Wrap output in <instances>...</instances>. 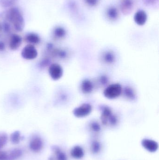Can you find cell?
<instances>
[{
  "instance_id": "obj_30",
  "label": "cell",
  "mask_w": 159,
  "mask_h": 160,
  "mask_svg": "<svg viewBox=\"0 0 159 160\" xmlns=\"http://www.w3.org/2000/svg\"><path fill=\"white\" fill-rule=\"evenodd\" d=\"M7 152L0 151V160H7Z\"/></svg>"
},
{
  "instance_id": "obj_10",
  "label": "cell",
  "mask_w": 159,
  "mask_h": 160,
  "mask_svg": "<svg viewBox=\"0 0 159 160\" xmlns=\"http://www.w3.org/2000/svg\"><path fill=\"white\" fill-rule=\"evenodd\" d=\"M22 43V38L19 35L14 34L11 35L9 41V46L12 50L17 49Z\"/></svg>"
},
{
  "instance_id": "obj_31",
  "label": "cell",
  "mask_w": 159,
  "mask_h": 160,
  "mask_svg": "<svg viewBox=\"0 0 159 160\" xmlns=\"http://www.w3.org/2000/svg\"><path fill=\"white\" fill-rule=\"evenodd\" d=\"M157 0H143V2L147 6L152 5L157 2Z\"/></svg>"
},
{
  "instance_id": "obj_15",
  "label": "cell",
  "mask_w": 159,
  "mask_h": 160,
  "mask_svg": "<svg viewBox=\"0 0 159 160\" xmlns=\"http://www.w3.org/2000/svg\"><path fill=\"white\" fill-rule=\"evenodd\" d=\"M107 18L112 21H115L119 17V13L116 8L111 7L108 8L106 12Z\"/></svg>"
},
{
  "instance_id": "obj_6",
  "label": "cell",
  "mask_w": 159,
  "mask_h": 160,
  "mask_svg": "<svg viewBox=\"0 0 159 160\" xmlns=\"http://www.w3.org/2000/svg\"><path fill=\"white\" fill-rule=\"evenodd\" d=\"M48 71L50 78L54 81L59 80L63 75V69L58 64L53 63L50 65Z\"/></svg>"
},
{
  "instance_id": "obj_29",
  "label": "cell",
  "mask_w": 159,
  "mask_h": 160,
  "mask_svg": "<svg viewBox=\"0 0 159 160\" xmlns=\"http://www.w3.org/2000/svg\"><path fill=\"white\" fill-rule=\"evenodd\" d=\"M3 29L4 32L6 33H8L10 31V26L8 23L7 22H4L3 24Z\"/></svg>"
},
{
  "instance_id": "obj_11",
  "label": "cell",
  "mask_w": 159,
  "mask_h": 160,
  "mask_svg": "<svg viewBox=\"0 0 159 160\" xmlns=\"http://www.w3.org/2000/svg\"><path fill=\"white\" fill-rule=\"evenodd\" d=\"M43 146V142L41 138L39 137H35L32 139L30 144V147L32 151L38 152L42 149Z\"/></svg>"
},
{
  "instance_id": "obj_24",
  "label": "cell",
  "mask_w": 159,
  "mask_h": 160,
  "mask_svg": "<svg viewBox=\"0 0 159 160\" xmlns=\"http://www.w3.org/2000/svg\"><path fill=\"white\" fill-rule=\"evenodd\" d=\"M7 136L5 133L0 134V149L5 146L7 142Z\"/></svg>"
},
{
  "instance_id": "obj_16",
  "label": "cell",
  "mask_w": 159,
  "mask_h": 160,
  "mask_svg": "<svg viewBox=\"0 0 159 160\" xmlns=\"http://www.w3.org/2000/svg\"><path fill=\"white\" fill-rule=\"evenodd\" d=\"M22 155V151L19 149H15L7 152V160H16Z\"/></svg>"
},
{
  "instance_id": "obj_19",
  "label": "cell",
  "mask_w": 159,
  "mask_h": 160,
  "mask_svg": "<svg viewBox=\"0 0 159 160\" xmlns=\"http://www.w3.org/2000/svg\"><path fill=\"white\" fill-rule=\"evenodd\" d=\"M104 62H105L107 64H112L115 61V54L113 52L110 51L106 52L104 54L103 56Z\"/></svg>"
},
{
  "instance_id": "obj_23",
  "label": "cell",
  "mask_w": 159,
  "mask_h": 160,
  "mask_svg": "<svg viewBox=\"0 0 159 160\" xmlns=\"http://www.w3.org/2000/svg\"><path fill=\"white\" fill-rule=\"evenodd\" d=\"M18 0H1V4L3 8L10 7L15 4Z\"/></svg>"
},
{
  "instance_id": "obj_13",
  "label": "cell",
  "mask_w": 159,
  "mask_h": 160,
  "mask_svg": "<svg viewBox=\"0 0 159 160\" xmlns=\"http://www.w3.org/2000/svg\"><path fill=\"white\" fill-rule=\"evenodd\" d=\"M84 150L79 146H75L71 150V155L74 158L80 159L84 157Z\"/></svg>"
},
{
  "instance_id": "obj_18",
  "label": "cell",
  "mask_w": 159,
  "mask_h": 160,
  "mask_svg": "<svg viewBox=\"0 0 159 160\" xmlns=\"http://www.w3.org/2000/svg\"><path fill=\"white\" fill-rule=\"evenodd\" d=\"M53 152L55 154L56 160H67L66 154L62 151L58 147H54L53 148Z\"/></svg>"
},
{
  "instance_id": "obj_12",
  "label": "cell",
  "mask_w": 159,
  "mask_h": 160,
  "mask_svg": "<svg viewBox=\"0 0 159 160\" xmlns=\"http://www.w3.org/2000/svg\"><path fill=\"white\" fill-rule=\"evenodd\" d=\"M93 83L90 80L85 79L81 83V91L84 94H88L91 93L93 90Z\"/></svg>"
},
{
  "instance_id": "obj_25",
  "label": "cell",
  "mask_w": 159,
  "mask_h": 160,
  "mask_svg": "<svg viewBox=\"0 0 159 160\" xmlns=\"http://www.w3.org/2000/svg\"><path fill=\"white\" fill-rule=\"evenodd\" d=\"M50 61L49 59L44 58L40 62V63H39V67L41 68H45L49 66V65H50Z\"/></svg>"
},
{
  "instance_id": "obj_2",
  "label": "cell",
  "mask_w": 159,
  "mask_h": 160,
  "mask_svg": "<svg viewBox=\"0 0 159 160\" xmlns=\"http://www.w3.org/2000/svg\"><path fill=\"white\" fill-rule=\"evenodd\" d=\"M122 93V88L119 83H114L106 88L104 91V96L106 98L114 99L117 98Z\"/></svg>"
},
{
  "instance_id": "obj_4",
  "label": "cell",
  "mask_w": 159,
  "mask_h": 160,
  "mask_svg": "<svg viewBox=\"0 0 159 160\" xmlns=\"http://www.w3.org/2000/svg\"><path fill=\"white\" fill-rule=\"evenodd\" d=\"M92 106L89 103H85L81 104L74 109L73 113L76 117L82 118L90 114L92 112Z\"/></svg>"
},
{
  "instance_id": "obj_14",
  "label": "cell",
  "mask_w": 159,
  "mask_h": 160,
  "mask_svg": "<svg viewBox=\"0 0 159 160\" xmlns=\"http://www.w3.org/2000/svg\"><path fill=\"white\" fill-rule=\"evenodd\" d=\"M25 40L30 44L33 45L39 44L41 41V38L37 34L30 33L26 36Z\"/></svg>"
},
{
  "instance_id": "obj_8",
  "label": "cell",
  "mask_w": 159,
  "mask_h": 160,
  "mask_svg": "<svg viewBox=\"0 0 159 160\" xmlns=\"http://www.w3.org/2000/svg\"><path fill=\"white\" fill-rule=\"evenodd\" d=\"M120 10L124 15L131 14L133 8V0H121L120 4Z\"/></svg>"
},
{
  "instance_id": "obj_27",
  "label": "cell",
  "mask_w": 159,
  "mask_h": 160,
  "mask_svg": "<svg viewBox=\"0 0 159 160\" xmlns=\"http://www.w3.org/2000/svg\"><path fill=\"white\" fill-rule=\"evenodd\" d=\"M85 3L90 7L96 6L99 3V0H84Z\"/></svg>"
},
{
  "instance_id": "obj_26",
  "label": "cell",
  "mask_w": 159,
  "mask_h": 160,
  "mask_svg": "<svg viewBox=\"0 0 159 160\" xmlns=\"http://www.w3.org/2000/svg\"><path fill=\"white\" fill-rule=\"evenodd\" d=\"M91 129L92 131L95 132H99L101 130V127L98 123L93 122L90 125Z\"/></svg>"
},
{
  "instance_id": "obj_20",
  "label": "cell",
  "mask_w": 159,
  "mask_h": 160,
  "mask_svg": "<svg viewBox=\"0 0 159 160\" xmlns=\"http://www.w3.org/2000/svg\"><path fill=\"white\" fill-rule=\"evenodd\" d=\"M20 132L19 131L14 132L11 134L10 136V140L11 142L14 144H18L19 143L21 139Z\"/></svg>"
},
{
  "instance_id": "obj_5",
  "label": "cell",
  "mask_w": 159,
  "mask_h": 160,
  "mask_svg": "<svg viewBox=\"0 0 159 160\" xmlns=\"http://www.w3.org/2000/svg\"><path fill=\"white\" fill-rule=\"evenodd\" d=\"M21 55L22 58L25 60H34L37 57L38 52L33 45L28 44L22 49Z\"/></svg>"
},
{
  "instance_id": "obj_28",
  "label": "cell",
  "mask_w": 159,
  "mask_h": 160,
  "mask_svg": "<svg viewBox=\"0 0 159 160\" xmlns=\"http://www.w3.org/2000/svg\"><path fill=\"white\" fill-rule=\"evenodd\" d=\"M55 54L60 58H64L66 56V52L63 50L57 51Z\"/></svg>"
},
{
  "instance_id": "obj_32",
  "label": "cell",
  "mask_w": 159,
  "mask_h": 160,
  "mask_svg": "<svg viewBox=\"0 0 159 160\" xmlns=\"http://www.w3.org/2000/svg\"><path fill=\"white\" fill-rule=\"evenodd\" d=\"M5 49V44L3 41H0V52H2Z\"/></svg>"
},
{
  "instance_id": "obj_9",
  "label": "cell",
  "mask_w": 159,
  "mask_h": 160,
  "mask_svg": "<svg viewBox=\"0 0 159 160\" xmlns=\"http://www.w3.org/2000/svg\"><path fill=\"white\" fill-rule=\"evenodd\" d=\"M133 19H134V22L137 25L139 26H143L145 24L147 21V14L144 10H138L134 14Z\"/></svg>"
},
{
  "instance_id": "obj_22",
  "label": "cell",
  "mask_w": 159,
  "mask_h": 160,
  "mask_svg": "<svg viewBox=\"0 0 159 160\" xmlns=\"http://www.w3.org/2000/svg\"><path fill=\"white\" fill-rule=\"evenodd\" d=\"M101 149V145L97 141H94L92 143L91 146V150L92 153L97 154L100 152Z\"/></svg>"
},
{
  "instance_id": "obj_21",
  "label": "cell",
  "mask_w": 159,
  "mask_h": 160,
  "mask_svg": "<svg viewBox=\"0 0 159 160\" xmlns=\"http://www.w3.org/2000/svg\"><path fill=\"white\" fill-rule=\"evenodd\" d=\"M124 95L126 98L130 99H133L135 97V93L132 88H126L124 89Z\"/></svg>"
},
{
  "instance_id": "obj_3",
  "label": "cell",
  "mask_w": 159,
  "mask_h": 160,
  "mask_svg": "<svg viewBox=\"0 0 159 160\" xmlns=\"http://www.w3.org/2000/svg\"><path fill=\"white\" fill-rule=\"evenodd\" d=\"M102 122L105 125L115 126L117 123V118L109 108L105 107L102 112L101 117Z\"/></svg>"
},
{
  "instance_id": "obj_17",
  "label": "cell",
  "mask_w": 159,
  "mask_h": 160,
  "mask_svg": "<svg viewBox=\"0 0 159 160\" xmlns=\"http://www.w3.org/2000/svg\"><path fill=\"white\" fill-rule=\"evenodd\" d=\"M53 34L55 38L58 39H62L64 38L66 34L65 29L60 26H58L54 29Z\"/></svg>"
},
{
  "instance_id": "obj_1",
  "label": "cell",
  "mask_w": 159,
  "mask_h": 160,
  "mask_svg": "<svg viewBox=\"0 0 159 160\" xmlns=\"http://www.w3.org/2000/svg\"><path fill=\"white\" fill-rule=\"evenodd\" d=\"M7 18L13 23L15 30L21 32L24 27V19L22 14L16 8H12L9 9L6 15Z\"/></svg>"
},
{
  "instance_id": "obj_7",
  "label": "cell",
  "mask_w": 159,
  "mask_h": 160,
  "mask_svg": "<svg viewBox=\"0 0 159 160\" xmlns=\"http://www.w3.org/2000/svg\"><path fill=\"white\" fill-rule=\"evenodd\" d=\"M142 145L150 153H155L158 149V144L156 141L144 139L142 141Z\"/></svg>"
}]
</instances>
